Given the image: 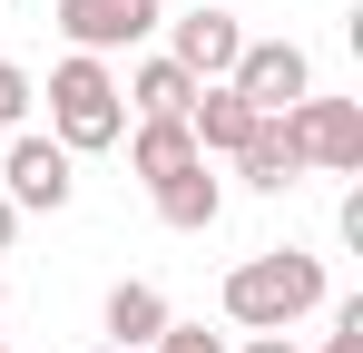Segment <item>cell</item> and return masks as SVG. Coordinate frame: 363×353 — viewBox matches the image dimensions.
<instances>
[{"label": "cell", "mask_w": 363, "mask_h": 353, "mask_svg": "<svg viewBox=\"0 0 363 353\" xmlns=\"http://www.w3.org/2000/svg\"><path fill=\"white\" fill-rule=\"evenodd\" d=\"M10 226H20V206H10V196H0V245H10Z\"/></svg>", "instance_id": "18"}, {"label": "cell", "mask_w": 363, "mask_h": 353, "mask_svg": "<svg viewBox=\"0 0 363 353\" xmlns=\"http://www.w3.org/2000/svg\"><path fill=\"white\" fill-rule=\"evenodd\" d=\"M0 353H10V344H0Z\"/></svg>", "instance_id": "20"}, {"label": "cell", "mask_w": 363, "mask_h": 353, "mask_svg": "<svg viewBox=\"0 0 363 353\" xmlns=\"http://www.w3.org/2000/svg\"><path fill=\"white\" fill-rule=\"evenodd\" d=\"M138 118H186V99H196V79H186L177 59H138L128 69V89H118Z\"/></svg>", "instance_id": "11"}, {"label": "cell", "mask_w": 363, "mask_h": 353, "mask_svg": "<svg viewBox=\"0 0 363 353\" xmlns=\"http://www.w3.org/2000/svg\"><path fill=\"white\" fill-rule=\"evenodd\" d=\"M314 304H324V265L295 255V245H265V255H245L226 275V324H245V334H285Z\"/></svg>", "instance_id": "1"}, {"label": "cell", "mask_w": 363, "mask_h": 353, "mask_svg": "<svg viewBox=\"0 0 363 353\" xmlns=\"http://www.w3.org/2000/svg\"><path fill=\"white\" fill-rule=\"evenodd\" d=\"M186 138H196V157H236L245 138H255V108L216 79V89H196V99H186Z\"/></svg>", "instance_id": "8"}, {"label": "cell", "mask_w": 363, "mask_h": 353, "mask_svg": "<svg viewBox=\"0 0 363 353\" xmlns=\"http://www.w3.org/2000/svg\"><path fill=\"white\" fill-rule=\"evenodd\" d=\"M236 50H245V30L226 20V10H186V20H177V40H167V59H177L196 89H216V79L236 69Z\"/></svg>", "instance_id": "6"}, {"label": "cell", "mask_w": 363, "mask_h": 353, "mask_svg": "<svg viewBox=\"0 0 363 353\" xmlns=\"http://www.w3.org/2000/svg\"><path fill=\"white\" fill-rule=\"evenodd\" d=\"M157 353H226V344H216L206 324H167V334H157Z\"/></svg>", "instance_id": "16"}, {"label": "cell", "mask_w": 363, "mask_h": 353, "mask_svg": "<svg viewBox=\"0 0 363 353\" xmlns=\"http://www.w3.org/2000/svg\"><path fill=\"white\" fill-rule=\"evenodd\" d=\"M285 128H295V157H304V167L363 176V108H354V99H295Z\"/></svg>", "instance_id": "4"}, {"label": "cell", "mask_w": 363, "mask_h": 353, "mask_svg": "<svg viewBox=\"0 0 363 353\" xmlns=\"http://www.w3.org/2000/svg\"><path fill=\"white\" fill-rule=\"evenodd\" d=\"M186 157H196V138H186V118H138V147H128V167L147 176V186H157V176H177Z\"/></svg>", "instance_id": "12"}, {"label": "cell", "mask_w": 363, "mask_h": 353, "mask_svg": "<svg viewBox=\"0 0 363 353\" xmlns=\"http://www.w3.org/2000/svg\"><path fill=\"white\" fill-rule=\"evenodd\" d=\"M226 89H236L255 118H285L295 99H314V69H304V50H295V40H245V50H236V69H226Z\"/></svg>", "instance_id": "3"}, {"label": "cell", "mask_w": 363, "mask_h": 353, "mask_svg": "<svg viewBox=\"0 0 363 353\" xmlns=\"http://www.w3.org/2000/svg\"><path fill=\"white\" fill-rule=\"evenodd\" d=\"M324 353H363V294H354V304H334V334H324Z\"/></svg>", "instance_id": "14"}, {"label": "cell", "mask_w": 363, "mask_h": 353, "mask_svg": "<svg viewBox=\"0 0 363 353\" xmlns=\"http://www.w3.org/2000/svg\"><path fill=\"white\" fill-rule=\"evenodd\" d=\"M245 353H295V334H255V344H245Z\"/></svg>", "instance_id": "17"}, {"label": "cell", "mask_w": 363, "mask_h": 353, "mask_svg": "<svg viewBox=\"0 0 363 353\" xmlns=\"http://www.w3.org/2000/svg\"><path fill=\"white\" fill-rule=\"evenodd\" d=\"M50 128H60L69 157H79V147H118V138H128V99H118V79H108V59L69 50L60 69H50Z\"/></svg>", "instance_id": "2"}, {"label": "cell", "mask_w": 363, "mask_h": 353, "mask_svg": "<svg viewBox=\"0 0 363 353\" xmlns=\"http://www.w3.org/2000/svg\"><path fill=\"white\" fill-rule=\"evenodd\" d=\"M99 353H118V344H99Z\"/></svg>", "instance_id": "19"}, {"label": "cell", "mask_w": 363, "mask_h": 353, "mask_svg": "<svg viewBox=\"0 0 363 353\" xmlns=\"http://www.w3.org/2000/svg\"><path fill=\"white\" fill-rule=\"evenodd\" d=\"M69 186H79V176H69L60 138H10V186H0L10 206H69Z\"/></svg>", "instance_id": "7"}, {"label": "cell", "mask_w": 363, "mask_h": 353, "mask_svg": "<svg viewBox=\"0 0 363 353\" xmlns=\"http://www.w3.org/2000/svg\"><path fill=\"white\" fill-rule=\"evenodd\" d=\"M60 30H69V50L108 59V50H138L157 30V0H60Z\"/></svg>", "instance_id": "5"}, {"label": "cell", "mask_w": 363, "mask_h": 353, "mask_svg": "<svg viewBox=\"0 0 363 353\" xmlns=\"http://www.w3.org/2000/svg\"><path fill=\"white\" fill-rule=\"evenodd\" d=\"M20 118H30V79L0 59V128H20Z\"/></svg>", "instance_id": "15"}, {"label": "cell", "mask_w": 363, "mask_h": 353, "mask_svg": "<svg viewBox=\"0 0 363 353\" xmlns=\"http://www.w3.org/2000/svg\"><path fill=\"white\" fill-rule=\"evenodd\" d=\"M108 334H118V353L157 344V334H167V294H157V285H118V294H108Z\"/></svg>", "instance_id": "13"}, {"label": "cell", "mask_w": 363, "mask_h": 353, "mask_svg": "<svg viewBox=\"0 0 363 353\" xmlns=\"http://www.w3.org/2000/svg\"><path fill=\"white\" fill-rule=\"evenodd\" d=\"M147 196H157V216H167L177 235H206V226H216V206H226V186L206 176V157H186L177 176H157Z\"/></svg>", "instance_id": "9"}, {"label": "cell", "mask_w": 363, "mask_h": 353, "mask_svg": "<svg viewBox=\"0 0 363 353\" xmlns=\"http://www.w3.org/2000/svg\"><path fill=\"white\" fill-rule=\"evenodd\" d=\"M295 128H285V118H255V138H245L236 147V176L245 186H265V196H285V186H295Z\"/></svg>", "instance_id": "10"}]
</instances>
